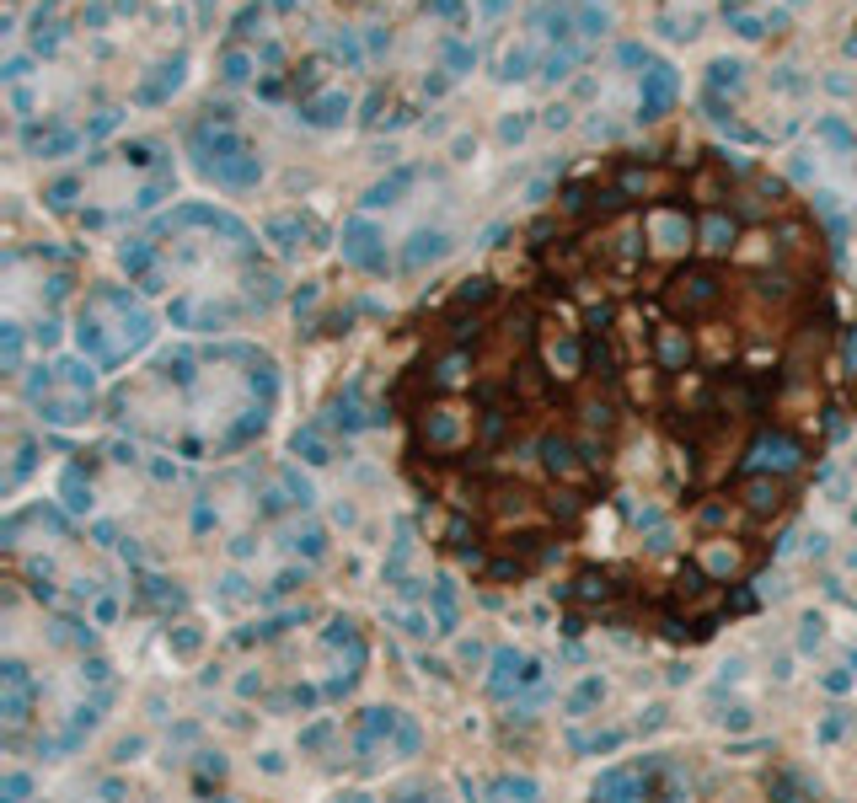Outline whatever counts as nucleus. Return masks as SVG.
<instances>
[{"label":"nucleus","instance_id":"1","mask_svg":"<svg viewBox=\"0 0 857 803\" xmlns=\"http://www.w3.org/2000/svg\"><path fill=\"white\" fill-rule=\"evenodd\" d=\"M343 257L365 274H386V241L370 220H348L343 226Z\"/></svg>","mask_w":857,"mask_h":803},{"label":"nucleus","instance_id":"2","mask_svg":"<svg viewBox=\"0 0 857 803\" xmlns=\"http://www.w3.org/2000/svg\"><path fill=\"white\" fill-rule=\"evenodd\" d=\"M648 793V777L638 766H611L595 777V798H643Z\"/></svg>","mask_w":857,"mask_h":803},{"label":"nucleus","instance_id":"3","mask_svg":"<svg viewBox=\"0 0 857 803\" xmlns=\"http://www.w3.org/2000/svg\"><path fill=\"white\" fill-rule=\"evenodd\" d=\"M38 418L49 429H70V423H86L92 418V397H38Z\"/></svg>","mask_w":857,"mask_h":803},{"label":"nucleus","instance_id":"4","mask_svg":"<svg viewBox=\"0 0 857 803\" xmlns=\"http://www.w3.org/2000/svg\"><path fill=\"white\" fill-rule=\"evenodd\" d=\"M799 445H794V440H783V434H772V440H761V445H755V456L745 460V466H750V471H766V466H772V471H794V466H799Z\"/></svg>","mask_w":857,"mask_h":803},{"label":"nucleus","instance_id":"5","mask_svg":"<svg viewBox=\"0 0 857 803\" xmlns=\"http://www.w3.org/2000/svg\"><path fill=\"white\" fill-rule=\"evenodd\" d=\"M520 675H525V653L499 648V653H493V675H488V691H493L499 701H510L514 691H520Z\"/></svg>","mask_w":857,"mask_h":803},{"label":"nucleus","instance_id":"6","mask_svg":"<svg viewBox=\"0 0 857 803\" xmlns=\"http://www.w3.org/2000/svg\"><path fill=\"white\" fill-rule=\"evenodd\" d=\"M445 247H451V241H445L440 230H418V236H413V247H407V257H402V268H407V274H424L429 263H440V257H445Z\"/></svg>","mask_w":857,"mask_h":803},{"label":"nucleus","instance_id":"7","mask_svg":"<svg viewBox=\"0 0 857 803\" xmlns=\"http://www.w3.org/2000/svg\"><path fill=\"white\" fill-rule=\"evenodd\" d=\"M59 504H64L70 515H92V482H86L81 466H64V477H59Z\"/></svg>","mask_w":857,"mask_h":803},{"label":"nucleus","instance_id":"8","mask_svg":"<svg viewBox=\"0 0 857 803\" xmlns=\"http://www.w3.org/2000/svg\"><path fill=\"white\" fill-rule=\"evenodd\" d=\"M600 701H606V681H600V675H584V681L563 696V712H569V718H589Z\"/></svg>","mask_w":857,"mask_h":803},{"label":"nucleus","instance_id":"9","mask_svg":"<svg viewBox=\"0 0 857 803\" xmlns=\"http://www.w3.org/2000/svg\"><path fill=\"white\" fill-rule=\"evenodd\" d=\"M429 611H434L440 632H456L461 627V605H456V584H451V578L429 584Z\"/></svg>","mask_w":857,"mask_h":803},{"label":"nucleus","instance_id":"10","mask_svg":"<svg viewBox=\"0 0 857 803\" xmlns=\"http://www.w3.org/2000/svg\"><path fill=\"white\" fill-rule=\"evenodd\" d=\"M92 364H97L92 353H75V359H59V381H64L70 392H86V397H92V392H97V370H92Z\"/></svg>","mask_w":857,"mask_h":803},{"label":"nucleus","instance_id":"11","mask_svg":"<svg viewBox=\"0 0 857 803\" xmlns=\"http://www.w3.org/2000/svg\"><path fill=\"white\" fill-rule=\"evenodd\" d=\"M622 745H628V729H600V734H579L573 729L569 734V750H579V755H611Z\"/></svg>","mask_w":857,"mask_h":803},{"label":"nucleus","instance_id":"12","mask_svg":"<svg viewBox=\"0 0 857 803\" xmlns=\"http://www.w3.org/2000/svg\"><path fill=\"white\" fill-rule=\"evenodd\" d=\"M289 450H295V456H300V460H311V466H327V460H333V450L322 445V429H317V423H306V429H295V440H289Z\"/></svg>","mask_w":857,"mask_h":803},{"label":"nucleus","instance_id":"13","mask_svg":"<svg viewBox=\"0 0 857 803\" xmlns=\"http://www.w3.org/2000/svg\"><path fill=\"white\" fill-rule=\"evenodd\" d=\"M289 547H295L306 563H322V557H327V536H322L317 525H300V530H289Z\"/></svg>","mask_w":857,"mask_h":803},{"label":"nucleus","instance_id":"14","mask_svg":"<svg viewBox=\"0 0 857 803\" xmlns=\"http://www.w3.org/2000/svg\"><path fill=\"white\" fill-rule=\"evenodd\" d=\"M279 482H285V493L295 498V509H311V504H317V488H311V477H300V466H279Z\"/></svg>","mask_w":857,"mask_h":803},{"label":"nucleus","instance_id":"15","mask_svg":"<svg viewBox=\"0 0 857 803\" xmlns=\"http://www.w3.org/2000/svg\"><path fill=\"white\" fill-rule=\"evenodd\" d=\"M852 707H831V712H825V718H820V729H814V740H820V745H836V740H842V734H847V729H852Z\"/></svg>","mask_w":857,"mask_h":803},{"label":"nucleus","instance_id":"16","mask_svg":"<svg viewBox=\"0 0 857 803\" xmlns=\"http://www.w3.org/2000/svg\"><path fill=\"white\" fill-rule=\"evenodd\" d=\"M820 793V782H809L799 771H783L777 782H772V798H814Z\"/></svg>","mask_w":857,"mask_h":803},{"label":"nucleus","instance_id":"17","mask_svg":"<svg viewBox=\"0 0 857 803\" xmlns=\"http://www.w3.org/2000/svg\"><path fill=\"white\" fill-rule=\"evenodd\" d=\"M392 622H397L407 637H429V632H440L434 611H397V605H392Z\"/></svg>","mask_w":857,"mask_h":803},{"label":"nucleus","instance_id":"18","mask_svg":"<svg viewBox=\"0 0 857 803\" xmlns=\"http://www.w3.org/2000/svg\"><path fill=\"white\" fill-rule=\"evenodd\" d=\"M799 627H803L799 632V653H803V659H809V653H820V648H825V616H820V611H809Z\"/></svg>","mask_w":857,"mask_h":803},{"label":"nucleus","instance_id":"19","mask_svg":"<svg viewBox=\"0 0 857 803\" xmlns=\"http://www.w3.org/2000/svg\"><path fill=\"white\" fill-rule=\"evenodd\" d=\"M488 793H493V798H536L541 788H536L531 777H493V782H488Z\"/></svg>","mask_w":857,"mask_h":803},{"label":"nucleus","instance_id":"20","mask_svg":"<svg viewBox=\"0 0 857 803\" xmlns=\"http://www.w3.org/2000/svg\"><path fill=\"white\" fill-rule=\"evenodd\" d=\"M418 745H424V729H418L413 718H402L397 734H392V750H397L402 760H407V755H418Z\"/></svg>","mask_w":857,"mask_h":803},{"label":"nucleus","instance_id":"21","mask_svg":"<svg viewBox=\"0 0 857 803\" xmlns=\"http://www.w3.org/2000/svg\"><path fill=\"white\" fill-rule=\"evenodd\" d=\"M167 643H171V653H177V659H193V653L204 648V632H199V627H177V632H167Z\"/></svg>","mask_w":857,"mask_h":803},{"label":"nucleus","instance_id":"22","mask_svg":"<svg viewBox=\"0 0 857 803\" xmlns=\"http://www.w3.org/2000/svg\"><path fill=\"white\" fill-rule=\"evenodd\" d=\"M0 343H5V375H16V370H22V327L5 322V327H0Z\"/></svg>","mask_w":857,"mask_h":803},{"label":"nucleus","instance_id":"23","mask_svg":"<svg viewBox=\"0 0 857 803\" xmlns=\"http://www.w3.org/2000/svg\"><path fill=\"white\" fill-rule=\"evenodd\" d=\"M654 236H659V247H681V241H686V220H681V215H659V220H654Z\"/></svg>","mask_w":857,"mask_h":803},{"label":"nucleus","instance_id":"24","mask_svg":"<svg viewBox=\"0 0 857 803\" xmlns=\"http://www.w3.org/2000/svg\"><path fill=\"white\" fill-rule=\"evenodd\" d=\"M333 734H338V723H333V718H317V723H311V729L300 734V750H322L327 740H333Z\"/></svg>","mask_w":857,"mask_h":803},{"label":"nucleus","instance_id":"25","mask_svg":"<svg viewBox=\"0 0 857 803\" xmlns=\"http://www.w3.org/2000/svg\"><path fill=\"white\" fill-rule=\"evenodd\" d=\"M118 257H123V268H134V274H145V268H151V247H145V241H123V247H118Z\"/></svg>","mask_w":857,"mask_h":803},{"label":"nucleus","instance_id":"26","mask_svg":"<svg viewBox=\"0 0 857 803\" xmlns=\"http://www.w3.org/2000/svg\"><path fill=\"white\" fill-rule=\"evenodd\" d=\"M424 429H429V440H440V445H451V440L461 434V423L451 418V412H434V418H429Z\"/></svg>","mask_w":857,"mask_h":803},{"label":"nucleus","instance_id":"27","mask_svg":"<svg viewBox=\"0 0 857 803\" xmlns=\"http://www.w3.org/2000/svg\"><path fill=\"white\" fill-rule=\"evenodd\" d=\"M820 686L831 691V696H847V691L857 686V670H852V664H847V670H825V675H820Z\"/></svg>","mask_w":857,"mask_h":803},{"label":"nucleus","instance_id":"28","mask_svg":"<svg viewBox=\"0 0 857 803\" xmlns=\"http://www.w3.org/2000/svg\"><path fill=\"white\" fill-rule=\"evenodd\" d=\"M300 584H306V574H300V568H285V574L268 584V600H285V595H295Z\"/></svg>","mask_w":857,"mask_h":803},{"label":"nucleus","instance_id":"29","mask_svg":"<svg viewBox=\"0 0 857 803\" xmlns=\"http://www.w3.org/2000/svg\"><path fill=\"white\" fill-rule=\"evenodd\" d=\"M0 793H5V798H27V793H33V777H27V771H5V777H0Z\"/></svg>","mask_w":857,"mask_h":803},{"label":"nucleus","instance_id":"30","mask_svg":"<svg viewBox=\"0 0 857 803\" xmlns=\"http://www.w3.org/2000/svg\"><path fill=\"white\" fill-rule=\"evenodd\" d=\"M702 236H707V247H718V252H724V247L735 241V226H729V220H707V230H702Z\"/></svg>","mask_w":857,"mask_h":803},{"label":"nucleus","instance_id":"31","mask_svg":"<svg viewBox=\"0 0 857 803\" xmlns=\"http://www.w3.org/2000/svg\"><path fill=\"white\" fill-rule=\"evenodd\" d=\"M541 450H547V466H552V471H569V466H573V450H569V445H563V440H547V445H541Z\"/></svg>","mask_w":857,"mask_h":803},{"label":"nucleus","instance_id":"32","mask_svg":"<svg viewBox=\"0 0 857 803\" xmlns=\"http://www.w3.org/2000/svg\"><path fill=\"white\" fill-rule=\"evenodd\" d=\"M488 295H493V285H488V279H466V285L456 289V300H488Z\"/></svg>","mask_w":857,"mask_h":803},{"label":"nucleus","instance_id":"33","mask_svg":"<svg viewBox=\"0 0 857 803\" xmlns=\"http://www.w3.org/2000/svg\"><path fill=\"white\" fill-rule=\"evenodd\" d=\"M803 552H809V557H825V552H831V536H825V530H809V536H803Z\"/></svg>","mask_w":857,"mask_h":803},{"label":"nucleus","instance_id":"34","mask_svg":"<svg viewBox=\"0 0 857 803\" xmlns=\"http://www.w3.org/2000/svg\"><path fill=\"white\" fill-rule=\"evenodd\" d=\"M199 771H204V777H226V760H220L215 750H199Z\"/></svg>","mask_w":857,"mask_h":803},{"label":"nucleus","instance_id":"35","mask_svg":"<svg viewBox=\"0 0 857 803\" xmlns=\"http://www.w3.org/2000/svg\"><path fill=\"white\" fill-rule=\"evenodd\" d=\"M33 343H38V348H54V343H59V322H38V327H33Z\"/></svg>","mask_w":857,"mask_h":803},{"label":"nucleus","instance_id":"36","mask_svg":"<svg viewBox=\"0 0 857 803\" xmlns=\"http://www.w3.org/2000/svg\"><path fill=\"white\" fill-rule=\"evenodd\" d=\"M140 750H145V740H140V734H129V740H118V750H113V760H118V766H123V760H134V755H140Z\"/></svg>","mask_w":857,"mask_h":803},{"label":"nucleus","instance_id":"37","mask_svg":"<svg viewBox=\"0 0 857 803\" xmlns=\"http://www.w3.org/2000/svg\"><path fill=\"white\" fill-rule=\"evenodd\" d=\"M718 718H724V729H735V734L750 729V707H729V712H718Z\"/></svg>","mask_w":857,"mask_h":803},{"label":"nucleus","instance_id":"38","mask_svg":"<svg viewBox=\"0 0 857 803\" xmlns=\"http://www.w3.org/2000/svg\"><path fill=\"white\" fill-rule=\"evenodd\" d=\"M707 568H713V574H735V552H724V547L707 552Z\"/></svg>","mask_w":857,"mask_h":803},{"label":"nucleus","instance_id":"39","mask_svg":"<svg viewBox=\"0 0 857 803\" xmlns=\"http://www.w3.org/2000/svg\"><path fill=\"white\" fill-rule=\"evenodd\" d=\"M482 659H488V648H482V643H461V664H466V670H477Z\"/></svg>","mask_w":857,"mask_h":803},{"label":"nucleus","instance_id":"40","mask_svg":"<svg viewBox=\"0 0 857 803\" xmlns=\"http://www.w3.org/2000/svg\"><path fill=\"white\" fill-rule=\"evenodd\" d=\"M81 675H86L92 686H102V681H108V659H86V664H81Z\"/></svg>","mask_w":857,"mask_h":803},{"label":"nucleus","instance_id":"41","mask_svg":"<svg viewBox=\"0 0 857 803\" xmlns=\"http://www.w3.org/2000/svg\"><path fill=\"white\" fill-rule=\"evenodd\" d=\"M258 766H263L268 777H285V755H279V750H263V755H258Z\"/></svg>","mask_w":857,"mask_h":803},{"label":"nucleus","instance_id":"42","mask_svg":"<svg viewBox=\"0 0 857 803\" xmlns=\"http://www.w3.org/2000/svg\"><path fill=\"white\" fill-rule=\"evenodd\" d=\"M92 616H97L102 627H108V622H118V600H113V595H108V600H97V611H92Z\"/></svg>","mask_w":857,"mask_h":803},{"label":"nucleus","instance_id":"43","mask_svg":"<svg viewBox=\"0 0 857 803\" xmlns=\"http://www.w3.org/2000/svg\"><path fill=\"white\" fill-rule=\"evenodd\" d=\"M659 353H665V364H681V353H686V338H665V348H659Z\"/></svg>","mask_w":857,"mask_h":803},{"label":"nucleus","instance_id":"44","mask_svg":"<svg viewBox=\"0 0 857 803\" xmlns=\"http://www.w3.org/2000/svg\"><path fill=\"white\" fill-rule=\"evenodd\" d=\"M558 364H563V370H573V364H579V348H573V338H563V343H558Z\"/></svg>","mask_w":857,"mask_h":803},{"label":"nucleus","instance_id":"45","mask_svg":"<svg viewBox=\"0 0 857 803\" xmlns=\"http://www.w3.org/2000/svg\"><path fill=\"white\" fill-rule=\"evenodd\" d=\"M317 696H322L317 686H295V696H289V701H295V707H317Z\"/></svg>","mask_w":857,"mask_h":803},{"label":"nucleus","instance_id":"46","mask_svg":"<svg viewBox=\"0 0 857 803\" xmlns=\"http://www.w3.org/2000/svg\"><path fill=\"white\" fill-rule=\"evenodd\" d=\"M311 300H317V285H306V289H295V311H306V305H311Z\"/></svg>","mask_w":857,"mask_h":803},{"label":"nucleus","instance_id":"47","mask_svg":"<svg viewBox=\"0 0 857 803\" xmlns=\"http://www.w3.org/2000/svg\"><path fill=\"white\" fill-rule=\"evenodd\" d=\"M151 471H156L161 482H171V477H177V466H171V460H151Z\"/></svg>","mask_w":857,"mask_h":803},{"label":"nucleus","instance_id":"48","mask_svg":"<svg viewBox=\"0 0 857 803\" xmlns=\"http://www.w3.org/2000/svg\"><path fill=\"white\" fill-rule=\"evenodd\" d=\"M258 686H263L258 675H241V681H236V691H241V696H258Z\"/></svg>","mask_w":857,"mask_h":803},{"label":"nucleus","instance_id":"49","mask_svg":"<svg viewBox=\"0 0 857 803\" xmlns=\"http://www.w3.org/2000/svg\"><path fill=\"white\" fill-rule=\"evenodd\" d=\"M847 664H852V670H857V643H852V648H847Z\"/></svg>","mask_w":857,"mask_h":803}]
</instances>
